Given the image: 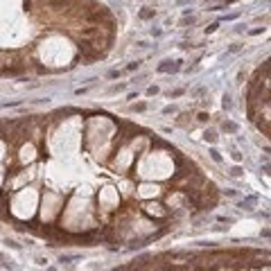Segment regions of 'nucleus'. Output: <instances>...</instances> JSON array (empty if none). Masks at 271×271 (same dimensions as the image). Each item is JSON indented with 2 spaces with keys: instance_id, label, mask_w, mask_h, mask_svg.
Wrapping results in <instances>:
<instances>
[{
  "instance_id": "nucleus-11",
  "label": "nucleus",
  "mask_w": 271,
  "mask_h": 271,
  "mask_svg": "<svg viewBox=\"0 0 271 271\" xmlns=\"http://www.w3.org/2000/svg\"><path fill=\"white\" fill-rule=\"evenodd\" d=\"M197 120H199V122H208V120H210V115L206 113V111H201V113L197 115Z\"/></svg>"
},
{
  "instance_id": "nucleus-1",
  "label": "nucleus",
  "mask_w": 271,
  "mask_h": 271,
  "mask_svg": "<svg viewBox=\"0 0 271 271\" xmlns=\"http://www.w3.org/2000/svg\"><path fill=\"white\" fill-rule=\"evenodd\" d=\"M181 63L183 61H163L156 70L158 72H178V70H181Z\"/></svg>"
},
{
  "instance_id": "nucleus-15",
  "label": "nucleus",
  "mask_w": 271,
  "mask_h": 271,
  "mask_svg": "<svg viewBox=\"0 0 271 271\" xmlns=\"http://www.w3.org/2000/svg\"><path fill=\"white\" fill-rule=\"evenodd\" d=\"M156 93H158V86H149V88H147V95H152V97H154Z\"/></svg>"
},
{
  "instance_id": "nucleus-13",
  "label": "nucleus",
  "mask_w": 271,
  "mask_h": 271,
  "mask_svg": "<svg viewBox=\"0 0 271 271\" xmlns=\"http://www.w3.org/2000/svg\"><path fill=\"white\" fill-rule=\"evenodd\" d=\"M230 174H233V176H242V167H240V165H235L233 170H230Z\"/></svg>"
},
{
  "instance_id": "nucleus-10",
  "label": "nucleus",
  "mask_w": 271,
  "mask_h": 271,
  "mask_svg": "<svg viewBox=\"0 0 271 271\" xmlns=\"http://www.w3.org/2000/svg\"><path fill=\"white\" fill-rule=\"evenodd\" d=\"M138 68H140V61H131L129 66H126V70H129V72H134V70H138Z\"/></svg>"
},
{
  "instance_id": "nucleus-2",
  "label": "nucleus",
  "mask_w": 271,
  "mask_h": 271,
  "mask_svg": "<svg viewBox=\"0 0 271 271\" xmlns=\"http://www.w3.org/2000/svg\"><path fill=\"white\" fill-rule=\"evenodd\" d=\"M222 129L226 131V134H237V124L230 122V120H224V122H222Z\"/></svg>"
},
{
  "instance_id": "nucleus-14",
  "label": "nucleus",
  "mask_w": 271,
  "mask_h": 271,
  "mask_svg": "<svg viewBox=\"0 0 271 271\" xmlns=\"http://www.w3.org/2000/svg\"><path fill=\"white\" fill-rule=\"evenodd\" d=\"M217 27H219V23H212V25H208V27H206V34H212Z\"/></svg>"
},
{
  "instance_id": "nucleus-4",
  "label": "nucleus",
  "mask_w": 271,
  "mask_h": 271,
  "mask_svg": "<svg viewBox=\"0 0 271 271\" xmlns=\"http://www.w3.org/2000/svg\"><path fill=\"white\" fill-rule=\"evenodd\" d=\"M255 197H249V199H244V201H240V208H244V210H253V203H255Z\"/></svg>"
},
{
  "instance_id": "nucleus-12",
  "label": "nucleus",
  "mask_w": 271,
  "mask_h": 271,
  "mask_svg": "<svg viewBox=\"0 0 271 271\" xmlns=\"http://www.w3.org/2000/svg\"><path fill=\"white\" fill-rule=\"evenodd\" d=\"M145 108H147V104H145V102H138V104H134V111H138V113H142Z\"/></svg>"
},
{
  "instance_id": "nucleus-7",
  "label": "nucleus",
  "mask_w": 271,
  "mask_h": 271,
  "mask_svg": "<svg viewBox=\"0 0 271 271\" xmlns=\"http://www.w3.org/2000/svg\"><path fill=\"white\" fill-rule=\"evenodd\" d=\"M72 260H79V255H61L59 258L61 264H68V262H72Z\"/></svg>"
},
{
  "instance_id": "nucleus-20",
  "label": "nucleus",
  "mask_w": 271,
  "mask_h": 271,
  "mask_svg": "<svg viewBox=\"0 0 271 271\" xmlns=\"http://www.w3.org/2000/svg\"><path fill=\"white\" fill-rule=\"evenodd\" d=\"M262 30H264V27H262ZM262 30H260V27H258V30H251L249 34H251V36H255V34H262Z\"/></svg>"
},
{
  "instance_id": "nucleus-9",
  "label": "nucleus",
  "mask_w": 271,
  "mask_h": 271,
  "mask_svg": "<svg viewBox=\"0 0 271 271\" xmlns=\"http://www.w3.org/2000/svg\"><path fill=\"white\" fill-rule=\"evenodd\" d=\"M222 106L226 108V111H230V108H233V102H230V97H228V95H224V102H222Z\"/></svg>"
},
{
  "instance_id": "nucleus-8",
  "label": "nucleus",
  "mask_w": 271,
  "mask_h": 271,
  "mask_svg": "<svg viewBox=\"0 0 271 271\" xmlns=\"http://www.w3.org/2000/svg\"><path fill=\"white\" fill-rule=\"evenodd\" d=\"M208 154H210V158H212V160H215V163H222V154H219V152H217V149H210V152H208Z\"/></svg>"
},
{
  "instance_id": "nucleus-18",
  "label": "nucleus",
  "mask_w": 271,
  "mask_h": 271,
  "mask_svg": "<svg viewBox=\"0 0 271 271\" xmlns=\"http://www.w3.org/2000/svg\"><path fill=\"white\" fill-rule=\"evenodd\" d=\"M174 111H176L174 106H165V108H163V113H165V115H170V113H174Z\"/></svg>"
},
{
  "instance_id": "nucleus-19",
  "label": "nucleus",
  "mask_w": 271,
  "mask_h": 271,
  "mask_svg": "<svg viewBox=\"0 0 271 271\" xmlns=\"http://www.w3.org/2000/svg\"><path fill=\"white\" fill-rule=\"evenodd\" d=\"M183 93H185V90H183V88H178V90H174V93H172V97H181Z\"/></svg>"
},
{
  "instance_id": "nucleus-3",
  "label": "nucleus",
  "mask_w": 271,
  "mask_h": 271,
  "mask_svg": "<svg viewBox=\"0 0 271 271\" xmlns=\"http://www.w3.org/2000/svg\"><path fill=\"white\" fill-rule=\"evenodd\" d=\"M138 16H140V20H152L154 16H156V9H149V7H145V9H142Z\"/></svg>"
},
{
  "instance_id": "nucleus-21",
  "label": "nucleus",
  "mask_w": 271,
  "mask_h": 271,
  "mask_svg": "<svg viewBox=\"0 0 271 271\" xmlns=\"http://www.w3.org/2000/svg\"><path fill=\"white\" fill-rule=\"evenodd\" d=\"M226 2H235V0H226Z\"/></svg>"
},
{
  "instance_id": "nucleus-17",
  "label": "nucleus",
  "mask_w": 271,
  "mask_h": 271,
  "mask_svg": "<svg viewBox=\"0 0 271 271\" xmlns=\"http://www.w3.org/2000/svg\"><path fill=\"white\" fill-rule=\"evenodd\" d=\"M7 244L11 246V249H20V244H18V242H14V240H7Z\"/></svg>"
},
{
  "instance_id": "nucleus-6",
  "label": "nucleus",
  "mask_w": 271,
  "mask_h": 271,
  "mask_svg": "<svg viewBox=\"0 0 271 271\" xmlns=\"http://www.w3.org/2000/svg\"><path fill=\"white\" fill-rule=\"evenodd\" d=\"M203 138H206V140H208V142H217V134H215V131H206V134H203Z\"/></svg>"
},
{
  "instance_id": "nucleus-5",
  "label": "nucleus",
  "mask_w": 271,
  "mask_h": 271,
  "mask_svg": "<svg viewBox=\"0 0 271 271\" xmlns=\"http://www.w3.org/2000/svg\"><path fill=\"white\" fill-rule=\"evenodd\" d=\"M68 2H70V0H50V5H52L54 9H66Z\"/></svg>"
},
{
  "instance_id": "nucleus-16",
  "label": "nucleus",
  "mask_w": 271,
  "mask_h": 271,
  "mask_svg": "<svg viewBox=\"0 0 271 271\" xmlns=\"http://www.w3.org/2000/svg\"><path fill=\"white\" fill-rule=\"evenodd\" d=\"M120 77V70H108V79H118Z\"/></svg>"
}]
</instances>
